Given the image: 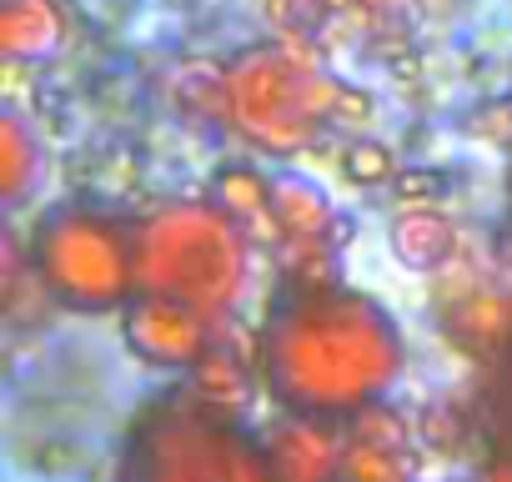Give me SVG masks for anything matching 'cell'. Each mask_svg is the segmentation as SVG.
<instances>
[{
  "instance_id": "6da1fadb",
  "label": "cell",
  "mask_w": 512,
  "mask_h": 482,
  "mask_svg": "<svg viewBox=\"0 0 512 482\" xmlns=\"http://www.w3.org/2000/svg\"><path fill=\"white\" fill-rule=\"evenodd\" d=\"M262 367L292 417L347 422L402 382L407 342L382 302L352 287L287 292L262 332Z\"/></svg>"
},
{
  "instance_id": "7a4b0ae2",
  "label": "cell",
  "mask_w": 512,
  "mask_h": 482,
  "mask_svg": "<svg viewBox=\"0 0 512 482\" xmlns=\"http://www.w3.org/2000/svg\"><path fill=\"white\" fill-rule=\"evenodd\" d=\"M136 236V292L171 297L206 322L226 317L246 287V231L216 201H171Z\"/></svg>"
},
{
  "instance_id": "3957f363",
  "label": "cell",
  "mask_w": 512,
  "mask_h": 482,
  "mask_svg": "<svg viewBox=\"0 0 512 482\" xmlns=\"http://www.w3.org/2000/svg\"><path fill=\"white\" fill-rule=\"evenodd\" d=\"M31 277L71 312H126L136 297V236L116 216L66 201L36 221Z\"/></svg>"
},
{
  "instance_id": "277c9868",
  "label": "cell",
  "mask_w": 512,
  "mask_h": 482,
  "mask_svg": "<svg viewBox=\"0 0 512 482\" xmlns=\"http://www.w3.org/2000/svg\"><path fill=\"white\" fill-rule=\"evenodd\" d=\"M231 81V126L246 146L267 156H297L317 141L322 126H332L337 106V76L302 61L292 46H251L226 66Z\"/></svg>"
},
{
  "instance_id": "5b68a950",
  "label": "cell",
  "mask_w": 512,
  "mask_h": 482,
  "mask_svg": "<svg viewBox=\"0 0 512 482\" xmlns=\"http://www.w3.org/2000/svg\"><path fill=\"white\" fill-rule=\"evenodd\" d=\"M221 437L226 422L206 407H166L136 432L121 482H231Z\"/></svg>"
},
{
  "instance_id": "8992f818",
  "label": "cell",
  "mask_w": 512,
  "mask_h": 482,
  "mask_svg": "<svg viewBox=\"0 0 512 482\" xmlns=\"http://www.w3.org/2000/svg\"><path fill=\"white\" fill-rule=\"evenodd\" d=\"M121 337L136 362L161 367V372H191L216 347V332L201 312L171 297H146V292H136L131 307L121 312Z\"/></svg>"
},
{
  "instance_id": "52a82bcc",
  "label": "cell",
  "mask_w": 512,
  "mask_h": 482,
  "mask_svg": "<svg viewBox=\"0 0 512 482\" xmlns=\"http://www.w3.org/2000/svg\"><path fill=\"white\" fill-rule=\"evenodd\" d=\"M342 447L347 437L332 422L287 412V422H277V432L267 437L272 477L277 482H342Z\"/></svg>"
},
{
  "instance_id": "ba28073f",
  "label": "cell",
  "mask_w": 512,
  "mask_h": 482,
  "mask_svg": "<svg viewBox=\"0 0 512 482\" xmlns=\"http://www.w3.org/2000/svg\"><path fill=\"white\" fill-rule=\"evenodd\" d=\"M387 252L407 267V272H442L457 257V226L452 216H442L437 206L422 211H397L387 221Z\"/></svg>"
},
{
  "instance_id": "9c48e42d",
  "label": "cell",
  "mask_w": 512,
  "mask_h": 482,
  "mask_svg": "<svg viewBox=\"0 0 512 482\" xmlns=\"http://www.w3.org/2000/svg\"><path fill=\"white\" fill-rule=\"evenodd\" d=\"M447 322V337L472 352V357H492L512 342V297L507 292H462L457 302H447L442 312Z\"/></svg>"
},
{
  "instance_id": "30bf717a",
  "label": "cell",
  "mask_w": 512,
  "mask_h": 482,
  "mask_svg": "<svg viewBox=\"0 0 512 482\" xmlns=\"http://www.w3.org/2000/svg\"><path fill=\"white\" fill-rule=\"evenodd\" d=\"M66 41V16L56 0H0V56L41 61Z\"/></svg>"
},
{
  "instance_id": "8fae6325",
  "label": "cell",
  "mask_w": 512,
  "mask_h": 482,
  "mask_svg": "<svg viewBox=\"0 0 512 482\" xmlns=\"http://www.w3.org/2000/svg\"><path fill=\"white\" fill-rule=\"evenodd\" d=\"M211 201H216L241 231H251V226L277 231V221H272V176H267L262 166H251V161H226V166H216V176H211ZM277 236H282V231H277Z\"/></svg>"
},
{
  "instance_id": "7c38bea8",
  "label": "cell",
  "mask_w": 512,
  "mask_h": 482,
  "mask_svg": "<svg viewBox=\"0 0 512 482\" xmlns=\"http://www.w3.org/2000/svg\"><path fill=\"white\" fill-rule=\"evenodd\" d=\"M186 382H191V402L206 407V412L221 417V422H231V417L246 407V397H251V367H246L236 352H226V347H211V352L186 372Z\"/></svg>"
},
{
  "instance_id": "4fadbf2b",
  "label": "cell",
  "mask_w": 512,
  "mask_h": 482,
  "mask_svg": "<svg viewBox=\"0 0 512 482\" xmlns=\"http://www.w3.org/2000/svg\"><path fill=\"white\" fill-rule=\"evenodd\" d=\"M41 171H46L41 136L31 131V121L21 111H6V116H0V201L21 206L36 191Z\"/></svg>"
},
{
  "instance_id": "5bb4252c",
  "label": "cell",
  "mask_w": 512,
  "mask_h": 482,
  "mask_svg": "<svg viewBox=\"0 0 512 482\" xmlns=\"http://www.w3.org/2000/svg\"><path fill=\"white\" fill-rule=\"evenodd\" d=\"M332 196L307 176H272V221L282 236H332L337 226Z\"/></svg>"
},
{
  "instance_id": "9a60e30c",
  "label": "cell",
  "mask_w": 512,
  "mask_h": 482,
  "mask_svg": "<svg viewBox=\"0 0 512 482\" xmlns=\"http://www.w3.org/2000/svg\"><path fill=\"white\" fill-rule=\"evenodd\" d=\"M277 267L287 292H327L342 287V247L332 236H282Z\"/></svg>"
},
{
  "instance_id": "2e32d148",
  "label": "cell",
  "mask_w": 512,
  "mask_h": 482,
  "mask_svg": "<svg viewBox=\"0 0 512 482\" xmlns=\"http://www.w3.org/2000/svg\"><path fill=\"white\" fill-rule=\"evenodd\" d=\"M171 96L196 126L231 121V81H226V66H216V61H186L171 76Z\"/></svg>"
},
{
  "instance_id": "e0dca14e",
  "label": "cell",
  "mask_w": 512,
  "mask_h": 482,
  "mask_svg": "<svg viewBox=\"0 0 512 482\" xmlns=\"http://www.w3.org/2000/svg\"><path fill=\"white\" fill-rule=\"evenodd\" d=\"M347 442H367L377 452H417V422L397 402H372L347 417Z\"/></svg>"
},
{
  "instance_id": "ac0fdd59",
  "label": "cell",
  "mask_w": 512,
  "mask_h": 482,
  "mask_svg": "<svg viewBox=\"0 0 512 482\" xmlns=\"http://www.w3.org/2000/svg\"><path fill=\"white\" fill-rule=\"evenodd\" d=\"M337 166H342V176H347V181H352L357 191H372V186H392V181H397V171H402L397 151H392L387 141H377V136H352V141L342 146Z\"/></svg>"
},
{
  "instance_id": "d6986e66",
  "label": "cell",
  "mask_w": 512,
  "mask_h": 482,
  "mask_svg": "<svg viewBox=\"0 0 512 482\" xmlns=\"http://www.w3.org/2000/svg\"><path fill=\"white\" fill-rule=\"evenodd\" d=\"M342 482H417V452H377L367 442H347Z\"/></svg>"
},
{
  "instance_id": "ffe728a7",
  "label": "cell",
  "mask_w": 512,
  "mask_h": 482,
  "mask_svg": "<svg viewBox=\"0 0 512 482\" xmlns=\"http://www.w3.org/2000/svg\"><path fill=\"white\" fill-rule=\"evenodd\" d=\"M442 191H447V171H437V166H402L397 171V181H392V196L402 201V211H422V206H432V201H442Z\"/></svg>"
},
{
  "instance_id": "44dd1931",
  "label": "cell",
  "mask_w": 512,
  "mask_h": 482,
  "mask_svg": "<svg viewBox=\"0 0 512 482\" xmlns=\"http://www.w3.org/2000/svg\"><path fill=\"white\" fill-rule=\"evenodd\" d=\"M417 442L432 447V452H452V447L462 442V417H457V407L442 402V397L427 402L422 417H417Z\"/></svg>"
},
{
  "instance_id": "7402d4cb",
  "label": "cell",
  "mask_w": 512,
  "mask_h": 482,
  "mask_svg": "<svg viewBox=\"0 0 512 482\" xmlns=\"http://www.w3.org/2000/svg\"><path fill=\"white\" fill-rule=\"evenodd\" d=\"M372 111H377V101H372V91H362V86H352V81H342V86H337V106H332V126H347V131H357V136H362V126L372 121Z\"/></svg>"
},
{
  "instance_id": "603a6c76",
  "label": "cell",
  "mask_w": 512,
  "mask_h": 482,
  "mask_svg": "<svg viewBox=\"0 0 512 482\" xmlns=\"http://www.w3.org/2000/svg\"><path fill=\"white\" fill-rule=\"evenodd\" d=\"M477 131H482L487 141H512V111H507V101L477 111Z\"/></svg>"
},
{
  "instance_id": "cb8c5ba5",
  "label": "cell",
  "mask_w": 512,
  "mask_h": 482,
  "mask_svg": "<svg viewBox=\"0 0 512 482\" xmlns=\"http://www.w3.org/2000/svg\"><path fill=\"white\" fill-rule=\"evenodd\" d=\"M477 482H512V457H492V462L482 467Z\"/></svg>"
},
{
  "instance_id": "d4e9b609",
  "label": "cell",
  "mask_w": 512,
  "mask_h": 482,
  "mask_svg": "<svg viewBox=\"0 0 512 482\" xmlns=\"http://www.w3.org/2000/svg\"><path fill=\"white\" fill-rule=\"evenodd\" d=\"M332 241H337V247H347V241H352V216H337V226H332Z\"/></svg>"
},
{
  "instance_id": "484cf974",
  "label": "cell",
  "mask_w": 512,
  "mask_h": 482,
  "mask_svg": "<svg viewBox=\"0 0 512 482\" xmlns=\"http://www.w3.org/2000/svg\"><path fill=\"white\" fill-rule=\"evenodd\" d=\"M507 111H512V91H507Z\"/></svg>"
}]
</instances>
